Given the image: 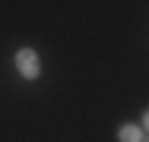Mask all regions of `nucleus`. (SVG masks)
Here are the masks:
<instances>
[{"label":"nucleus","mask_w":149,"mask_h":142,"mask_svg":"<svg viewBox=\"0 0 149 142\" xmlns=\"http://www.w3.org/2000/svg\"><path fill=\"white\" fill-rule=\"evenodd\" d=\"M13 60H16V73H19L26 82H35V79L41 76V57H38L35 48H19Z\"/></svg>","instance_id":"nucleus-1"},{"label":"nucleus","mask_w":149,"mask_h":142,"mask_svg":"<svg viewBox=\"0 0 149 142\" xmlns=\"http://www.w3.org/2000/svg\"><path fill=\"white\" fill-rule=\"evenodd\" d=\"M118 142H146V130L140 123H120L118 126Z\"/></svg>","instance_id":"nucleus-2"}]
</instances>
